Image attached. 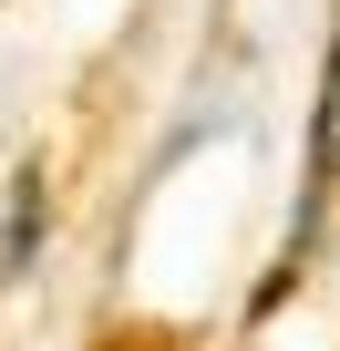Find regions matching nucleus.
<instances>
[{
  "instance_id": "obj_1",
  "label": "nucleus",
  "mask_w": 340,
  "mask_h": 351,
  "mask_svg": "<svg viewBox=\"0 0 340 351\" xmlns=\"http://www.w3.org/2000/svg\"><path fill=\"white\" fill-rule=\"evenodd\" d=\"M31 238H42V176L21 165V186H11V228H0V279L31 258Z\"/></svg>"
}]
</instances>
